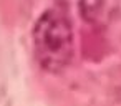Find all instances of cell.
<instances>
[{
    "label": "cell",
    "mask_w": 121,
    "mask_h": 106,
    "mask_svg": "<svg viewBox=\"0 0 121 106\" xmlns=\"http://www.w3.org/2000/svg\"><path fill=\"white\" fill-rule=\"evenodd\" d=\"M32 43L35 58L45 71H63L75 53L73 25L68 15L58 8L43 12L33 25Z\"/></svg>",
    "instance_id": "6da1fadb"
}]
</instances>
